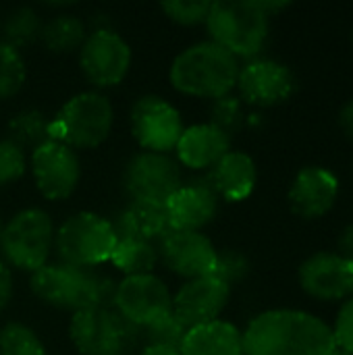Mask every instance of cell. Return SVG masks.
I'll return each instance as SVG.
<instances>
[{
	"mask_svg": "<svg viewBox=\"0 0 353 355\" xmlns=\"http://www.w3.org/2000/svg\"><path fill=\"white\" fill-rule=\"evenodd\" d=\"M243 355H325L333 345L331 327L304 310H268L246 329Z\"/></svg>",
	"mask_w": 353,
	"mask_h": 355,
	"instance_id": "1",
	"label": "cell"
},
{
	"mask_svg": "<svg viewBox=\"0 0 353 355\" xmlns=\"http://www.w3.org/2000/svg\"><path fill=\"white\" fill-rule=\"evenodd\" d=\"M31 291L48 306L62 310L110 308L117 285L94 268L73 264H44L31 275Z\"/></svg>",
	"mask_w": 353,
	"mask_h": 355,
	"instance_id": "2",
	"label": "cell"
},
{
	"mask_svg": "<svg viewBox=\"0 0 353 355\" xmlns=\"http://www.w3.org/2000/svg\"><path fill=\"white\" fill-rule=\"evenodd\" d=\"M239 62L218 44L200 42L183 50L171 67L173 85L198 98H225L237 85Z\"/></svg>",
	"mask_w": 353,
	"mask_h": 355,
	"instance_id": "3",
	"label": "cell"
},
{
	"mask_svg": "<svg viewBox=\"0 0 353 355\" xmlns=\"http://www.w3.org/2000/svg\"><path fill=\"white\" fill-rule=\"evenodd\" d=\"M212 42L237 56H256L268 40L270 15L262 2L252 0H221L212 2L206 17Z\"/></svg>",
	"mask_w": 353,
	"mask_h": 355,
	"instance_id": "4",
	"label": "cell"
},
{
	"mask_svg": "<svg viewBox=\"0 0 353 355\" xmlns=\"http://www.w3.org/2000/svg\"><path fill=\"white\" fill-rule=\"evenodd\" d=\"M112 129V106L106 96L98 92H83L73 96L50 121L54 141L69 148H96Z\"/></svg>",
	"mask_w": 353,
	"mask_h": 355,
	"instance_id": "5",
	"label": "cell"
},
{
	"mask_svg": "<svg viewBox=\"0 0 353 355\" xmlns=\"http://www.w3.org/2000/svg\"><path fill=\"white\" fill-rule=\"evenodd\" d=\"M71 341L81 355H129L139 343V329L127 322L112 306L75 312Z\"/></svg>",
	"mask_w": 353,
	"mask_h": 355,
	"instance_id": "6",
	"label": "cell"
},
{
	"mask_svg": "<svg viewBox=\"0 0 353 355\" xmlns=\"http://www.w3.org/2000/svg\"><path fill=\"white\" fill-rule=\"evenodd\" d=\"M117 233L110 220L94 214L79 212L62 223L56 233V250L64 264L94 268L108 262L117 248Z\"/></svg>",
	"mask_w": 353,
	"mask_h": 355,
	"instance_id": "7",
	"label": "cell"
},
{
	"mask_svg": "<svg viewBox=\"0 0 353 355\" xmlns=\"http://www.w3.org/2000/svg\"><path fill=\"white\" fill-rule=\"evenodd\" d=\"M52 243V218L40 208H27L15 214L0 235V248L4 258L12 266L31 272L48 264Z\"/></svg>",
	"mask_w": 353,
	"mask_h": 355,
	"instance_id": "8",
	"label": "cell"
},
{
	"mask_svg": "<svg viewBox=\"0 0 353 355\" xmlns=\"http://www.w3.org/2000/svg\"><path fill=\"white\" fill-rule=\"evenodd\" d=\"M181 185V168L169 154L141 152L125 168V187L137 202L166 204Z\"/></svg>",
	"mask_w": 353,
	"mask_h": 355,
	"instance_id": "9",
	"label": "cell"
},
{
	"mask_svg": "<svg viewBox=\"0 0 353 355\" xmlns=\"http://www.w3.org/2000/svg\"><path fill=\"white\" fill-rule=\"evenodd\" d=\"M112 306L127 322L141 329L173 312V295L169 287L154 275L125 277L117 285Z\"/></svg>",
	"mask_w": 353,
	"mask_h": 355,
	"instance_id": "10",
	"label": "cell"
},
{
	"mask_svg": "<svg viewBox=\"0 0 353 355\" xmlns=\"http://www.w3.org/2000/svg\"><path fill=\"white\" fill-rule=\"evenodd\" d=\"M83 75L100 87L117 85L125 79L131 64L129 44L110 29H98L79 48Z\"/></svg>",
	"mask_w": 353,
	"mask_h": 355,
	"instance_id": "11",
	"label": "cell"
},
{
	"mask_svg": "<svg viewBox=\"0 0 353 355\" xmlns=\"http://www.w3.org/2000/svg\"><path fill=\"white\" fill-rule=\"evenodd\" d=\"M131 131L148 152L166 154L183 133V121L175 106L158 96H144L131 112Z\"/></svg>",
	"mask_w": 353,
	"mask_h": 355,
	"instance_id": "12",
	"label": "cell"
},
{
	"mask_svg": "<svg viewBox=\"0 0 353 355\" xmlns=\"http://www.w3.org/2000/svg\"><path fill=\"white\" fill-rule=\"evenodd\" d=\"M31 168L40 193L48 200L69 198L81 177L79 158L73 148L54 139L33 152Z\"/></svg>",
	"mask_w": 353,
	"mask_h": 355,
	"instance_id": "13",
	"label": "cell"
},
{
	"mask_svg": "<svg viewBox=\"0 0 353 355\" xmlns=\"http://www.w3.org/2000/svg\"><path fill=\"white\" fill-rule=\"evenodd\" d=\"M302 289L320 302L350 300L353 295V262L339 252H318L300 266Z\"/></svg>",
	"mask_w": 353,
	"mask_h": 355,
	"instance_id": "14",
	"label": "cell"
},
{
	"mask_svg": "<svg viewBox=\"0 0 353 355\" xmlns=\"http://www.w3.org/2000/svg\"><path fill=\"white\" fill-rule=\"evenodd\" d=\"M239 94L256 106H277L295 92L293 71L273 58H256L239 69Z\"/></svg>",
	"mask_w": 353,
	"mask_h": 355,
	"instance_id": "15",
	"label": "cell"
},
{
	"mask_svg": "<svg viewBox=\"0 0 353 355\" xmlns=\"http://www.w3.org/2000/svg\"><path fill=\"white\" fill-rule=\"evenodd\" d=\"M231 297V287H227L216 277H200L187 281L179 293L173 297V314L187 327L208 324L218 320L221 312L227 308Z\"/></svg>",
	"mask_w": 353,
	"mask_h": 355,
	"instance_id": "16",
	"label": "cell"
},
{
	"mask_svg": "<svg viewBox=\"0 0 353 355\" xmlns=\"http://www.w3.org/2000/svg\"><path fill=\"white\" fill-rule=\"evenodd\" d=\"M158 254L175 275L191 281L212 275L218 250L200 231H173L160 243Z\"/></svg>",
	"mask_w": 353,
	"mask_h": 355,
	"instance_id": "17",
	"label": "cell"
},
{
	"mask_svg": "<svg viewBox=\"0 0 353 355\" xmlns=\"http://www.w3.org/2000/svg\"><path fill=\"white\" fill-rule=\"evenodd\" d=\"M339 181L337 177L322 166L302 168L289 189L291 210L306 220H316L325 216L337 202Z\"/></svg>",
	"mask_w": 353,
	"mask_h": 355,
	"instance_id": "18",
	"label": "cell"
},
{
	"mask_svg": "<svg viewBox=\"0 0 353 355\" xmlns=\"http://www.w3.org/2000/svg\"><path fill=\"white\" fill-rule=\"evenodd\" d=\"M173 231H200L218 212V196L206 181L181 185L164 204Z\"/></svg>",
	"mask_w": 353,
	"mask_h": 355,
	"instance_id": "19",
	"label": "cell"
},
{
	"mask_svg": "<svg viewBox=\"0 0 353 355\" xmlns=\"http://www.w3.org/2000/svg\"><path fill=\"white\" fill-rule=\"evenodd\" d=\"M117 239H135L160 248V243L173 233L164 204L137 202L125 206L114 220H110Z\"/></svg>",
	"mask_w": 353,
	"mask_h": 355,
	"instance_id": "20",
	"label": "cell"
},
{
	"mask_svg": "<svg viewBox=\"0 0 353 355\" xmlns=\"http://www.w3.org/2000/svg\"><path fill=\"white\" fill-rule=\"evenodd\" d=\"M231 148V137L210 123L183 129L175 150L179 160L196 171L212 168Z\"/></svg>",
	"mask_w": 353,
	"mask_h": 355,
	"instance_id": "21",
	"label": "cell"
},
{
	"mask_svg": "<svg viewBox=\"0 0 353 355\" xmlns=\"http://www.w3.org/2000/svg\"><path fill=\"white\" fill-rule=\"evenodd\" d=\"M256 164L243 152H227L204 179L210 189L229 202H241L250 198L256 187Z\"/></svg>",
	"mask_w": 353,
	"mask_h": 355,
	"instance_id": "22",
	"label": "cell"
},
{
	"mask_svg": "<svg viewBox=\"0 0 353 355\" xmlns=\"http://www.w3.org/2000/svg\"><path fill=\"white\" fill-rule=\"evenodd\" d=\"M179 355H243V335L231 322L212 320L187 331Z\"/></svg>",
	"mask_w": 353,
	"mask_h": 355,
	"instance_id": "23",
	"label": "cell"
},
{
	"mask_svg": "<svg viewBox=\"0 0 353 355\" xmlns=\"http://www.w3.org/2000/svg\"><path fill=\"white\" fill-rule=\"evenodd\" d=\"M8 141L23 150H37L40 146L52 141L50 121L33 108L17 112L8 123Z\"/></svg>",
	"mask_w": 353,
	"mask_h": 355,
	"instance_id": "24",
	"label": "cell"
},
{
	"mask_svg": "<svg viewBox=\"0 0 353 355\" xmlns=\"http://www.w3.org/2000/svg\"><path fill=\"white\" fill-rule=\"evenodd\" d=\"M158 258L160 254L156 245L135 239H119L110 260L127 277H137V275H152Z\"/></svg>",
	"mask_w": 353,
	"mask_h": 355,
	"instance_id": "25",
	"label": "cell"
},
{
	"mask_svg": "<svg viewBox=\"0 0 353 355\" xmlns=\"http://www.w3.org/2000/svg\"><path fill=\"white\" fill-rule=\"evenodd\" d=\"M42 40L54 52H71L83 46L85 25L77 17L60 15L52 19L46 27H42Z\"/></svg>",
	"mask_w": 353,
	"mask_h": 355,
	"instance_id": "26",
	"label": "cell"
},
{
	"mask_svg": "<svg viewBox=\"0 0 353 355\" xmlns=\"http://www.w3.org/2000/svg\"><path fill=\"white\" fill-rule=\"evenodd\" d=\"M187 327L173 314H164L156 318L154 322L139 329V341L146 343V347H164L179 352L183 345V339L187 335Z\"/></svg>",
	"mask_w": 353,
	"mask_h": 355,
	"instance_id": "27",
	"label": "cell"
},
{
	"mask_svg": "<svg viewBox=\"0 0 353 355\" xmlns=\"http://www.w3.org/2000/svg\"><path fill=\"white\" fill-rule=\"evenodd\" d=\"M4 35H6L4 44L12 46L15 50L35 42L42 35V23L37 12L29 6H21L12 10L4 21Z\"/></svg>",
	"mask_w": 353,
	"mask_h": 355,
	"instance_id": "28",
	"label": "cell"
},
{
	"mask_svg": "<svg viewBox=\"0 0 353 355\" xmlns=\"http://www.w3.org/2000/svg\"><path fill=\"white\" fill-rule=\"evenodd\" d=\"M0 355H46L40 337L21 322H8L0 331Z\"/></svg>",
	"mask_w": 353,
	"mask_h": 355,
	"instance_id": "29",
	"label": "cell"
},
{
	"mask_svg": "<svg viewBox=\"0 0 353 355\" xmlns=\"http://www.w3.org/2000/svg\"><path fill=\"white\" fill-rule=\"evenodd\" d=\"M25 83V62L12 46L0 42V100L12 98Z\"/></svg>",
	"mask_w": 353,
	"mask_h": 355,
	"instance_id": "30",
	"label": "cell"
},
{
	"mask_svg": "<svg viewBox=\"0 0 353 355\" xmlns=\"http://www.w3.org/2000/svg\"><path fill=\"white\" fill-rule=\"evenodd\" d=\"M250 275V260L237 250H223L216 254V262L212 268V277L223 281L227 287L241 283Z\"/></svg>",
	"mask_w": 353,
	"mask_h": 355,
	"instance_id": "31",
	"label": "cell"
},
{
	"mask_svg": "<svg viewBox=\"0 0 353 355\" xmlns=\"http://www.w3.org/2000/svg\"><path fill=\"white\" fill-rule=\"evenodd\" d=\"M210 125H214L216 129H221L229 137L233 133H237L243 127V108H241L239 98H235V96L229 94L225 98L214 100Z\"/></svg>",
	"mask_w": 353,
	"mask_h": 355,
	"instance_id": "32",
	"label": "cell"
},
{
	"mask_svg": "<svg viewBox=\"0 0 353 355\" xmlns=\"http://www.w3.org/2000/svg\"><path fill=\"white\" fill-rule=\"evenodd\" d=\"M212 2H162V10L169 19L181 25H198L206 21Z\"/></svg>",
	"mask_w": 353,
	"mask_h": 355,
	"instance_id": "33",
	"label": "cell"
},
{
	"mask_svg": "<svg viewBox=\"0 0 353 355\" xmlns=\"http://www.w3.org/2000/svg\"><path fill=\"white\" fill-rule=\"evenodd\" d=\"M25 173V154L8 139L0 141V187L17 181Z\"/></svg>",
	"mask_w": 353,
	"mask_h": 355,
	"instance_id": "34",
	"label": "cell"
},
{
	"mask_svg": "<svg viewBox=\"0 0 353 355\" xmlns=\"http://www.w3.org/2000/svg\"><path fill=\"white\" fill-rule=\"evenodd\" d=\"M331 331H333L335 345L341 347L343 352H347L350 355H353V295L343 304V308L339 310L335 327Z\"/></svg>",
	"mask_w": 353,
	"mask_h": 355,
	"instance_id": "35",
	"label": "cell"
},
{
	"mask_svg": "<svg viewBox=\"0 0 353 355\" xmlns=\"http://www.w3.org/2000/svg\"><path fill=\"white\" fill-rule=\"evenodd\" d=\"M12 297V275L4 262H0V312L8 306Z\"/></svg>",
	"mask_w": 353,
	"mask_h": 355,
	"instance_id": "36",
	"label": "cell"
},
{
	"mask_svg": "<svg viewBox=\"0 0 353 355\" xmlns=\"http://www.w3.org/2000/svg\"><path fill=\"white\" fill-rule=\"evenodd\" d=\"M339 127L343 135L353 144V100L343 104V108L339 110Z\"/></svg>",
	"mask_w": 353,
	"mask_h": 355,
	"instance_id": "37",
	"label": "cell"
},
{
	"mask_svg": "<svg viewBox=\"0 0 353 355\" xmlns=\"http://www.w3.org/2000/svg\"><path fill=\"white\" fill-rule=\"evenodd\" d=\"M337 245H339V254H341L343 258H347V260H352L353 262V223L352 225H347V227L341 231Z\"/></svg>",
	"mask_w": 353,
	"mask_h": 355,
	"instance_id": "38",
	"label": "cell"
},
{
	"mask_svg": "<svg viewBox=\"0 0 353 355\" xmlns=\"http://www.w3.org/2000/svg\"><path fill=\"white\" fill-rule=\"evenodd\" d=\"M141 355H179L175 349H164V347H146Z\"/></svg>",
	"mask_w": 353,
	"mask_h": 355,
	"instance_id": "39",
	"label": "cell"
},
{
	"mask_svg": "<svg viewBox=\"0 0 353 355\" xmlns=\"http://www.w3.org/2000/svg\"><path fill=\"white\" fill-rule=\"evenodd\" d=\"M325 355H350V354H347V352H343L341 347L333 345V347H331V349H329V352H327V354H325Z\"/></svg>",
	"mask_w": 353,
	"mask_h": 355,
	"instance_id": "40",
	"label": "cell"
},
{
	"mask_svg": "<svg viewBox=\"0 0 353 355\" xmlns=\"http://www.w3.org/2000/svg\"><path fill=\"white\" fill-rule=\"evenodd\" d=\"M0 235H2V223H0Z\"/></svg>",
	"mask_w": 353,
	"mask_h": 355,
	"instance_id": "41",
	"label": "cell"
}]
</instances>
